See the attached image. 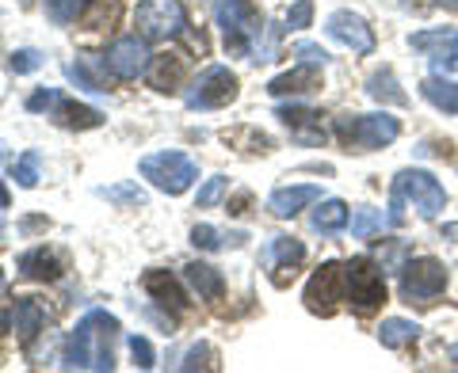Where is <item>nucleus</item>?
Listing matches in <instances>:
<instances>
[{
  "label": "nucleus",
  "instance_id": "1a4fd4ad",
  "mask_svg": "<svg viewBox=\"0 0 458 373\" xmlns=\"http://www.w3.org/2000/svg\"><path fill=\"white\" fill-rule=\"evenodd\" d=\"M134 27L146 42L176 38L188 27V12H183L180 0H141L134 8Z\"/></svg>",
  "mask_w": 458,
  "mask_h": 373
},
{
  "label": "nucleus",
  "instance_id": "c03bdc74",
  "mask_svg": "<svg viewBox=\"0 0 458 373\" xmlns=\"http://www.w3.org/2000/svg\"><path fill=\"white\" fill-rule=\"evenodd\" d=\"M12 324H16V317H12V312H0V336H4Z\"/></svg>",
  "mask_w": 458,
  "mask_h": 373
},
{
  "label": "nucleus",
  "instance_id": "393cba45",
  "mask_svg": "<svg viewBox=\"0 0 458 373\" xmlns=\"http://www.w3.org/2000/svg\"><path fill=\"white\" fill-rule=\"evenodd\" d=\"M420 95H424L436 111H443V114H458V84H454V80L432 73V77L420 84Z\"/></svg>",
  "mask_w": 458,
  "mask_h": 373
},
{
  "label": "nucleus",
  "instance_id": "c85d7f7f",
  "mask_svg": "<svg viewBox=\"0 0 458 373\" xmlns=\"http://www.w3.org/2000/svg\"><path fill=\"white\" fill-rule=\"evenodd\" d=\"M386 221H390V218H382V210H375V206H355L352 210V236L370 240L375 233H382Z\"/></svg>",
  "mask_w": 458,
  "mask_h": 373
},
{
  "label": "nucleus",
  "instance_id": "9b49d317",
  "mask_svg": "<svg viewBox=\"0 0 458 373\" xmlns=\"http://www.w3.org/2000/svg\"><path fill=\"white\" fill-rule=\"evenodd\" d=\"M149 62H153V54H149V46H146V38L141 35H123V38H114L111 42V50H107V69L119 80H134V77H141L149 69Z\"/></svg>",
  "mask_w": 458,
  "mask_h": 373
},
{
  "label": "nucleus",
  "instance_id": "37998d69",
  "mask_svg": "<svg viewBox=\"0 0 458 373\" xmlns=\"http://www.w3.org/2000/svg\"><path fill=\"white\" fill-rule=\"evenodd\" d=\"M245 206H249V195L241 191V195L233 198V203H229V213H245Z\"/></svg>",
  "mask_w": 458,
  "mask_h": 373
},
{
  "label": "nucleus",
  "instance_id": "2eb2a0df",
  "mask_svg": "<svg viewBox=\"0 0 458 373\" xmlns=\"http://www.w3.org/2000/svg\"><path fill=\"white\" fill-rule=\"evenodd\" d=\"M183 77H188V57L183 54H157L146 69V80L153 92H180Z\"/></svg>",
  "mask_w": 458,
  "mask_h": 373
},
{
  "label": "nucleus",
  "instance_id": "7ed1b4c3",
  "mask_svg": "<svg viewBox=\"0 0 458 373\" xmlns=\"http://www.w3.org/2000/svg\"><path fill=\"white\" fill-rule=\"evenodd\" d=\"M397 134H401V122L386 111H378V114H352V111L336 114V141L352 153L386 149L397 141Z\"/></svg>",
  "mask_w": 458,
  "mask_h": 373
},
{
  "label": "nucleus",
  "instance_id": "72a5a7b5",
  "mask_svg": "<svg viewBox=\"0 0 458 373\" xmlns=\"http://www.w3.org/2000/svg\"><path fill=\"white\" fill-rule=\"evenodd\" d=\"M81 4H84V0H47V16L57 27H65V23H73L81 16Z\"/></svg>",
  "mask_w": 458,
  "mask_h": 373
},
{
  "label": "nucleus",
  "instance_id": "473e14b6",
  "mask_svg": "<svg viewBox=\"0 0 458 373\" xmlns=\"http://www.w3.org/2000/svg\"><path fill=\"white\" fill-rule=\"evenodd\" d=\"M47 65V54H38V50H16L8 57V69L16 77H23V73H35V69H42Z\"/></svg>",
  "mask_w": 458,
  "mask_h": 373
},
{
  "label": "nucleus",
  "instance_id": "09e8293b",
  "mask_svg": "<svg viewBox=\"0 0 458 373\" xmlns=\"http://www.w3.org/2000/svg\"><path fill=\"white\" fill-rule=\"evenodd\" d=\"M439 4H443V8H454V12H458V0H439Z\"/></svg>",
  "mask_w": 458,
  "mask_h": 373
},
{
  "label": "nucleus",
  "instance_id": "4be33fe9",
  "mask_svg": "<svg viewBox=\"0 0 458 373\" xmlns=\"http://www.w3.org/2000/svg\"><path fill=\"white\" fill-rule=\"evenodd\" d=\"M12 317H16V336H20V343H31V339L42 332V324H47V305H42L38 297H20Z\"/></svg>",
  "mask_w": 458,
  "mask_h": 373
},
{
  "label": "nucleus",
  "instance_id": "423d86ee",
  "mask_svg": "<svg viewBox=\"0 0 458 373\" xmlns=\"http://www.w3.org/2000/svg\"><path fill=\"white\" fill-rule=\"evenodd\" d=\"M218 27L225 35L229 54H252V42L264 31V16L256 8V0H225L218 8Z\"/></svg>",
  "mask_w": 458,
  "mask_h": 373
},
{
  "label": "nucleus",
  "instance_id": "f3484780",
  "mask_svg": "<svg viewBox=\"0 0 458 373\" xmlns=\"http://www.w3.org/2000/svg\"><path fill=\"white\" fill-rule=\"evenodd\" d=\"M267 260H271V267H276L271 282H276V286H286V282L294 278L298 263L306 260V244H302V240H294V236H276V240H271V248H267Z\"/></svg>",
  "mask_w": 458,
  "mask_h": 373
},
{
  "label": "nucleus",
  "instance_id": "aec40b11",
  "mask_svg": "<svg viewBox=\"0 0 458 373\" xmlns=\"http://www.w3.org/2000/svg\"><path fill=\"white\" fill-rule=\"evenodd\" d=\"M50 114L62 126H69V130H96V126H104V111H96L89 104H77V99H65V95L57 99Z\"/></svg>",
  "mask_w": 458,
  "mask_h": 373
},
{
  "label": "nucleus",
  "instance_id": "e433bc0d",
  "mask_svg": "<svg viewBox=\"0 0 458 373\" xmlns=\"http://www.w3.org/2000/svg\"><path fill=\"white\" fill-rule=\"evenodd\" d=\"M191 244L195 248H203V252H218L222 248V233L214 225H195L191 228Z\"/></svg>",
  "mask_w": 458,
  "mask_h": 373
},
{
  "label": "nucleus",
  "instance_id": "a878e982",
  "mask_svg": "<svg viewBox=\"0 0 458 373\" xmlns=\"http://www.w3.org/2000/svg\"><path fill=\"white\" fill-rule=\"evenodd\" d=\"M348 221H352V210H348V203H340V198H325V203L313 210V228H318V233H340Z\"/></svg>",
  "mask_w": 458,
  "mask_h": 373
},
{
  "label": "nucleus",
  "instance_id": "c756f323",
  "mask_svg": "<svg viewBox=\"0 0 458 373\" xmlns=\"http://www.w3.org/2000/svg\"><path fill=\"white\" fill-rule=\"evenodd\" d=\"M65 77L73 80L77 88H84V92H96V95L107 92V88H104V77L89 73V62H84V57H77V62H65Z\"/></svg>",
  "mask_w": 458,
  "mask_h": 373
},
{
  "label": "nucleus",
  "instance_id": "a18cd8bd",
  "mask_svg": "<svg viewBox=\"0 0 458 373\" xmlns=\"http://www.w3.org/2000/svg\"><path fill=\"white\" fill-rule=\"evenodd\" d=\"M23 228H27V233H31V228H47V218H27Z\"/></svg>",
  "mask_w": 458,
  "mask_h": 373
},
{
  "label": "nucleus",
  "instance_id": "c9c22d12",
  "mask_svg": "<svg viewBox=\"0 0 458 373\" xmlns=\"http://www.w3.org/2000/svg\"><path fill=\"white\" fill-rule=\"evenodd\" d=\"M131 354H134V366H138V369H153V366H157L153 343H149L146 336H131Z\"/></svg>",
  "mask_w": 458,
  "mask_h": 373
},
{
  "label": "nucleus",
  "instance_id": "b1692460",
  "mask_svg": "<svg viewBox=\"0 0 458 373\" xmlns=\"http://www.w3.org/2000/svg\"><path fill=\"white\" fill-rule=\"evenodd\" d=\"M417 336H420V324L417 320H405V317H390V320L378 324V343H382L386 351L409 347V343H417Z\"/></svg>",
  "mask_w": 458,
  "mask_h": 373
},
{
  "label": "nucleus",
  "instance_id": "8fccbe9b",
  "mask_svg": "<svg viewBox=\"0 0 458 373\" xmlns=\"http://www.w3.org/2000/svg\"><path fill=\"white\" fill-rule=\"evenodd\" d=\"M0 294H4V270H0Z\"/></svg>",
  "mask_w": 458,
  "mask_h": 373
},
{
  "label": "nucleus",
  "instance_id": "4c0bfd02",
  "mask_svg": "<svg viewBox=\"0 0 458 373\" xmlns=\"http://www.w3.org/2000/svg\"><path fill=\"white\" fill-rule=\"evenodd\" d=\"M225 186H229V179H225V176H214V179H207L203 186H199L195 203H199V206H214V203H218V198L225 195Z\"/></svg>",
  "mask_w": 458,
  "mask_h": 373
},
{
  "label": "nucleus",
  "instance_id": "412c9836",
  "mask_svg": "<svg viewBox=\"0 0 458 373\" xmlns=\"http://www.w3.org/2000/svg\"><path fill=\"white\" fill-rule=\"evenodd\" d=\"M183 282H188L203 301H218V297L225 294L222 270L210 267V263H188V267H183Z\"/></svg>",
  "mask_w": 458,
  "mask_h": 373
},
{
  "label": "nucleus",
  "instance_id": "2f4dec72",
  "mask_svg": "<svg viewBox=\"0 0 458 373\" xmlns=\"http://www.w3.org/2000/svg\"><path fill=\"white\" fill-rule=\"evenodd\" d=\"M183 373H195V369H214V347L210 343H195V347L183 354V362H180Z\"/></svg>",
  "mask_w": 458,
  "mask_h": 373
},
{
  "label": "nucleus",
  "instance_id": "cd10ccee",
  "mask_svg": "<svg viewBox=\"0 0 458 373\" xmlns=\"http://www.w3.org/2000/svg\"><path fill=\"white\" fill-rule=\"evenodd\" d=\"M409 46L412 50H432V54H439V50H454L458 46V27H432V31H417L409 38Z\"/></svg>",
  "mask_w": 458,
  "mask_h": 373
},
{
  "label": "nucleus",
  "instance_id": "dca6fc26",
  "mask_svg": "<svg viewBox=\"0 0 458 373\" xmlns=\"http://www.w3.org/2000/svg\"><path fill=\"white\" fill-rule=\"evenodd\" d=\"M321 198V186L313 183H298V186H276V191L267 195V210L276 213V218H294V213H302L306 206H313Z\"/></svg>",
  "mask_w": 458,
  "mask_h": 373
},
{
  "label": "nucleus",
  "instance_id": "bb28decb",
  "mask_svg": "<svg viewBox=\"0 0 458 373\" xmlns=\"http://www.w3.org/2000/svg\"><path fill=\"white\" fill-rule=\"evenodd\" d=\"M77 20H81V27H89V31L111 27L114 20H119V0H84Z\"/></svg>",
  "mask_w": 458,
  "mask_h": 373
},
{
  "label": "nucleus",
  "instance_id": "4468645a",
  "mask_svg": "<svg viewBox=\"0 0 458 373\" xmlns=\"http://www.w3.org/2000/svg\"><path fill=\"white\" fill-rule=\"evenodd\" d=\"M141 286H146V294L157 301V305H165L172 312H188V294H183L180 278L172 275V270H146V278H141Z\"/></svg>",
  "mask_w": 458,
  "mask_h": 373
},
{
  "label": "nucleus",
  "instance_id": "de8ad7c7",
  "mask_svg": "<svg viewBox=\"0 0 458 373\" xmlns=\"http://www.w3.org/2000/svg\"><path fill=\"white\" fill-rule=\"evenodd\" d=\"M443 236H451L458 244V225H443Z\"/></svg>",
  "mask_w": 458,
  "mask_h": 373
},
{
  "label": "nucleus",
  "instance_id": "6e6552de",
  "mask_svg": "<svg viewBox=\"0 0 458 373\" xmlns=\"http://www.w3.org/2000/svg\"><path fill=\"white\" fill-rule=\"evenodd\" d=\"M397 275H401V297L417 301V305H428V301H436L447 290V267H443L436 255H417V260H409Z\"/></svg>",
  "mask_w": 458,
  "mask_h": 373
},
{
  "label": "nucleus",
  "instance_id": "f8f14e48",
  "mask_svg": "<svg viewBox=\"0 0 458 373\" xmlns=\"http://www.w3.org/2000/svg\"><path fill=\"white\" fill-rule=\"evenodd\" d=\"M325 31H328V38H336L340 46H348L352 54H370L375 50V31L367 27V20L360 16V12H348V8L333 12V16L325 20Z\"/></svg>",
  "mask_w": 458,
  "mask_h": 373
},
{
  "label": "nucleus",
  "instance_id": "0eeeda50",
  "mask_svg": "<svg viewBox=\"0 0 458 373\" xmlns=\"http://www.w3.org/2000/svg\"><path fill=\"white\" fill-rule=\"evenodd\" d=\"M237 92H241V84H237L233 69H225V65H207L203 73L191 80V88L183 92V104H188L191 111H214V107L233 104Z\"/></svg>",
  "mask_w": 458,
  "mask_h": 373
},
{
  "label": "nucleus",
  "instance_id": "79ce46f5",
  "mask_svg": "<svg viewBox=\"0 0 458 373\" xmlns=\"http://www.w3.org/2000/svg\"><path fill=\"white\" fill-rule=\"evenodd\" d=\"M104 198H111V203H146V195L138 191V186H104V191H99Z\"/></svg>",
  "mask_w": 458,
  "mask_h": 373
},
{
  "label": "nucleus",
  "instance_id": "20e7f679",
  "mask_svg": "<svg viewBox=\"0 0 458 373\" xmlns=\"http://www.w3.org/2000/svg\"><path fill=\"white\" fill-rule=\"evenodd\" d=\"M344 297L360 317H370L386 305V278L375 260L355 255V260L344 263Z\"/></svg>",
  "mask_w": 458,
  "mask_h": 373
},
{
  "label": "nucleus",
  "instance_id": "ea45409f",
  "mask_svg": "<svg viewBox=\"0 0 458 373\" xmlns=\"http://www.w3.org/2000/svg\"><path fill=\"white\" fill-rule=\"evenodd\" d=\"M294 57H298L302 65H318V69L328 62V54L318 46V42H298V46H294Z\"/></svg>",
  "mask_w": 458,
  "mask_h": 373
},
{
  "label": "nucleus",
  "instance_id": "6ab92c4d",
  "mask_svg": "<svg viewBox=\"0 0 458 373\" xmlns=\"http://www.w3.org/2000/svg\"><path fill=\"white\" fill-rule=\"evenodd\" d=\"M321 88V69L318 65H298L291 73L267 80V95H306Z\"/></svg>",
  "mask_w": 458,
  "mask_h": 373
},
{
  "label": "nucleus",
  "instance_id": "f257e3e1",
  "mask_svg": "<svg viewBox=\"0 0 458 373\" xmlns=\"http://www.w3.org/2000/svg\"><path fill=\"white\" fill-rule=\"evenodd\" d=\"M119 336V320L107 309H92L77 320V327L65 339L62 351V369H96V373H111L114 369V354L111 343Z\"/></svg>",
  "mask_w": 458,
  "mask_h": 373
},
{
  "label": "nucleus",
  "instance_id": "f704fd0d",
  "mask_svg": "<svg viewBox=\"0 0 458 373\" xmlns=\"http://www.w3.org/2000/svg\"><path fill=\"white\" fill-rule=\"evenodd\" d=\"M283 23H286V31H306V27L313 23V0H298V4H291Z\"/></svg>",
  "mask_w": 458,
  "mask_h": 373
},
{
  "label": "nucleus",
  "instance_id": "39448f33",
  "mask_svg": "<svg viewBox=\"0 0 458 373\" xmlns=\"http://www.w3.org/2000/svg\"><path fill=\"white\" fill-rule=\"evenodd\" d=\"M138 171H141V179H149L157 191H165V195H183L199 179V164L188 153H176V149L141 156Z\"/></svg>",
  "mask_w": 458,
  "mask_h": 373
},
{
  "label": "nucleus",
  "instance_id": "a19ab883",
  "mask_svg": "<svg viewBox=\"0 0 458 373\" xmlns=\"http://www.w3.org/2000/svg\"><path fill=\"white\" fill-rule=\"evenodd\" d=\"M57 99H62V92H57V88H38L35 95H27V111H54V104H57Z\"/></svg>",
  "mask_w": 458,
  "mask_h": 373
},
{
  "label": "nucleus",
  "instance_id": "a211bd4d",
  "mask_svg": "<svg viewBox=\"0 0 458 373\" xmlns=\"http://www.w3.org/2000/svg\"><path fill=\"white\" fill-rule=\"evenodd\" d=\"M62 270H65L62 255H54L50 248H31V252L20 255V275L31 278V282H57Z\"/></svg>",
  "mask_w": 458,
  "mask_h": 373
},
{
  "label": "nucleus",
  "instance_id": "f03ea898",
  "mask_svg": "<svg viewBox=\"0 0 458 373\" xmlns=\"http://www.w3.org/2000/svg\"><path fill=\"white\" fill-rule=\"evenodd\" d=\"M405 203H412V210L420 213L424 221H436L439 210L447 206V191L443 183L424 168H405L394 176V191H390V225H405Z\"/></svg>",
  "mask_w": 458,
  "mask_h": 373
},
{
  "label": "nucleus",
  "instance_id": "ddd939ff",
  "mask_svg": "<svg viewBox=\"0 0 458 373\" xmlns=\"http://www.w3.org/2000/svg\"><path fill=\"white\" fill-rule=\"evenodd\" d=\"M276 119L291 130L294 141H302V145H321L325 141V130H321V111H313V107H279L276 111Z\"/></svg>",
  "mask_w": 458,
  "mask_h": 373
},
{
  "label": "nucleus",
  "instance_id": "49530a36",
  "mask_svg": "<svg viewBox=\"0 0 458 373\" xmlns=\"http://www.w3.org/2000/svg\"><path fill=\"white\" fill-rule=\"evenodd\" d=\"M8 203H12V195H8V186L0 183V210H8Z\"/></svg>",
  "mask_w": 458,
  "mask_h": 373
},
{
  "label": "nucleus",
  "instance_id": "58836bf2",
  "mask_svg": "<svg viewBox=\"0 0 458 373\" xmlns=\"http://www.w3.org/2000/svg\"><path fill=\"white\" fill-rule=\"evenodd\" d=\"M432 73L436 77H458V46L432 54Z\"/></svg>",
  "mask_w": 458,
  "mask_h": 373
},
{
  "label": "nucleus",
  "instance_id": "5701e85b",
  "mask_svg": "<svg viewBox=\"0 0 458 373\" xmlns=\"http://www.w3.org/2000/svg\"><path fill=\"white\" fill-rule=\"evenodd\" d=\"M367 95L375 99V104L409 107V95L401 92V84H397V77H394V69H390V65H382L378 73H370V80H367Z\"/></svg>",
  "mask_w": 458,
  "mask_h": 373
},
{
  "label": "nucleus",
  "instance_id": "9d476101",
  "mask_svg": "<svg viewBox=\"0 0 458 373\" xmlns=\"http://www.w3.org/2000/svg\"><path fill=\"white\" fill-rule=\"evenodd\" d=\"M302 301H306V309L313 312V317H333L336 305L344 301V263L328 260V263H321L318 270H313Z\"/></svg>",
  "mask_w": 458,
  "mask_h": 373
},
{
  "label": "nucleus",
  "instance_id": "7c9ffc66",
  "mask_svg": "<svg viewBox=\"0 0 458 373\" xmlns=\"http://www.w3.org/2000/svg\"><path fill=\"white\" fill-rule=\"evenodd\" d=\"M12 176H16V183L23 186V191H31V186H38V153L27 149L16 164H12Z\"/></svg>",
  "mask_w": 458,
  "mask_h": 373
}]
</instances>
